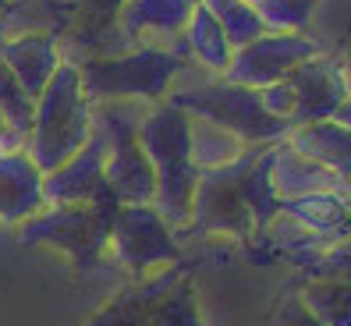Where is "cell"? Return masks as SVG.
I'll list each match as a JSON object with an SVG mask.
<instances>
[{"instance_id": "1", "label": "cell", "mask_w": 351, "mask_h": 326, "mask_svg": "<svg viewBox=\"0 0 351 326\" xmlns=\"http://www.w3.org/2000/svg\"><path fill=\"white\" fill-rule=\"evenodd\" d=\"M189 125L192 117L167 99L149 103L138 121V146L149 156L156 181L153 210L174 234H184V227H189L192 195L199 185V171L192 167L189 156Z\"/></svg>"}, {"instance_id": "2", "label": "cell", "mask_w": 351, "mask_h": 326, "mask_svg": "<svg viewBox=\"0 0 351 326\" xmlns=\"http://www.w3.org/2000/svg\"><path fill=\"white\" fill-rule=\"evenodd\" d=\"M163 99L181 107L189 117H202L210 125L231 131L245 146H277V142L287 138V125H280V121H274L263 110L256 89L206 75L195 64H189L174 78V86L167 89Z\"/></svg>"}, {"instance_id": "3", "label": "cell", "mask_w": 351, "mask_h": 326, "mask_svg": "<svg viewBox=\"0 0 351 326\" xmlns=\"http://www.w3.org/2000/svg\"><path fill=\"white\" fill-rule=\"evenodd\" d=\"M89 131H93V103L82 92L78 68L60 60L47 89L36 96L25 153L39 174H50L86 146Z\"/></svg>"}, {"instance_id": "4", "label": "cell", "mask_w": 351, "mask_h": 326, "mask_svg": "<svg viewBox=\"0 0 351 326\" xmlns=\"http://www.w3.org/2000/svg\"><path fill=\"white\" fill-rule=\"evenodd\" d=\"M192 64L184 39L174 50H125L117 57L78 60V82L89 103L99 99H132V103H160L174 78Z\"/></svg>"}, {"instance_id": "5", "label": "cell", "mask_w": 351, "mask_h": 326, "mask_svg": "<svg viewBox=\"0 0 351 326\" xmlns=\"http://www.w3.org/2000/svg\"><path fill=\"white\" fill-rule=\"evenodd\" d=\"M149 103H132V99H99L93 103V128H99L107 163H103V181L121 206H153L156 181L149 156L138 146V121Z\"/></svg>"}, {"instance_id": "6", "label": "cell", "mask_w": 351, "mask_h": 326, "mask_svg": "<svg viewBox=\"0 0 351 326\" xmlns=\"http://www.w3.org/2000/svg\"><path fill=\"white\" fill-rule=\"evenodd\" d=\"M121 202L103 192L96 202L86 206H47L18 227V241L29 249H53L60 252L75 270H93L107 252L110 220Z\"/></svg>"}, {"instance_id": "7", "label": "cell", "mask_w": 351, "mask_h": 326, "mask_svg": "<svg viewBox=\"0 0 351 326\" xmlns=\"http://www.w3.org/2000/svg\"><path fill=\"white\" fill-rule=\"evenodd\" d=\"M107 252H114L117 266L132 277H146L181 262L178 234L160 220L153 206H117L110 220Z\"/></svg>"}, {"instance_id": "8", "label": "cell", "mask_w": 351, "mask_h": 326, "mask_svg": "<svg viewBox=\"0 0 351 326\" xmlns=\"http://www.w3.org/2000/svg\"><path fill=\"white\" fill-rule=\"evenodd\" d=\"M249 149H245V156H249ZM245 156L234 160L231 167H223V171L199 174V185H195V195H192V216H189L184 234H223V238H238V241L256 238L252 213H249V206H245V199L238 195V185H234Z\"/></svg>"}, {"instance_id": "9", "label": "cell", "mask_w": 351, "mask_h": 326, "mask_svg": "<svg viewBox=\"0 0 351 326\" xmlns=\"http://www.w3.org/2000/svg\"><path fill=\"white\" fill-rule=\"evenodd\" d=\"M319 50L316 39H308L305 32L302 36H284V32H263L256 43L241 47L231 53V64H227L223 78L234 82V86H245V89H266V86H277L291 75L298 64L313 60Z\"/></svg>"}, {"instance_id": "10", "label": "cell", "mask_w": 351, "mask_h": 326, "mask_svg": "<svg viewBox=\"0 0 351 326\" xmlns=\"http://www.w3.org/2000/svg\"><path fill=\"white\" fill-rule=\"evenodd\" d=\"M199 0H125L114 25L128 50H174Z\"/></svg>"}, {"instance_id": "11", "label": "cell", "mask_w": 351, "mask_h": 326, "mask_svg": "<svg viewBox=\"0 0 351 326\" xmlns=\"http://www.w3.org/2000/svg\"><path fill=\"white\" fill-rule=\"evenodd\" d=\"M284 82L295 92L291 128L316 125V121H334V114L348 99V64L330 53H316L313 60L298 64Z\"/></svg>"}, {"instance_id": "12", "label": "cell", "mask_w": 351, "mask_h": 326, "mask_svg": "<svg viewBox=\"0 0 351 326\" xmlns=\"http://www.w3.org/2000/svg\"><path fill=\"white\" fill-rule=\"evenodd\" d=\"M103 163H107V146H103L99 128H93L89 142L68 163L43 174V202L47 206H86V202H96L103 192H110L107 181H103Z\"/></svg>"}, {"instance_id": "13", "label": "cell", "mask_w": 351, "mask_h": 326, "mask_svg": "<svg viewBox=\"0 0 351 326\" xmlns=\"http://www.w3.org/2000/svg\"><path fill=\"white\" fill-rule=\"evenodd\" d=\"M181 277H189L184 262H174V266H163V270L146 273V277H135L128 288L117 291L86 326H146L149 316L156 312V305L178 288Z\"/></svg>"}, {"instance_id": "14", "label": "cell", "mask_w": 351, "mask_h": 326, "mask_svg": "<svg viewBox=\"0 0 351 326\" xmlns=\"http://www.w3.org/2000/svg\"><path fill=\"white\" fill-rule=\"evenodd\" d=\"M43 174L25 149H0V227H22L43 213Z\"/></svg>"}, {"instance_id": "15", "label": "cell", "mask_w": 351, "mask_h": 326, "mask_svg": "<svg viewBox=\"0 0 351 326\" xmlns=\"http://www.w3.org/2000/svg\"><path fill=\"white\" fill-rule=\"evenodd\" d=\"M0 60H4V68L18 78V86L36 103V96L47 89V82L53 78V71L60 64L57 36H47V32L8 36V39H0Z\"/></svg>"}, {"instance_id": "16", "label": "cell", "mask_w": 351, "mask_h": 326, "mask_svg": "<svg viewBox=\"0 0 351 326\" xmlns=\"http://www.w3.org/2000/svg\"><path fill=\"white\" fill-rule=\"evenodd\" d=\"M270 185H274V195L280 202L287 199H302V195H319V192H330V195H351V185L344 177L330 174L319 163L298 156L295 149H287L284 142L274 146V163H270Z\"/></svg>"}, {"instance_id": "17", "label": "cell", "mask_w": 351, "mask_h": 326, "mask_svg": "<svg viewBox=\"0 0 351 326\" xmlns=\"http://www.w3.org/2000/svg\"><path fill=\"white\" fill-rule=\"evenodd\" d=\"M284 146L305 160L319 163V167H326L330 174L344 177L351 185V131L337 125V121H316V125L291 128Z\"/></svg>"}, {"instance_id": "18", "label": "cell", "mask_w": 351, "mask_h": 326, "mask_svg": "<svg viewBox=\"0 0 351 326\" xmlns=\"http://www.w3.org/2000/svg\"><path fill=\"white\" fill-rule=\"evenodd\" d=\"M184 47H189V57H192V64L206 75H217L223 78L227 64H231V43L223 39L220 25L210 18V11H206L202 4H195L192 18H189V25H184Z\"/></svg>"}, {"instance_id": "19", "label": "cell", "mask_w": 351, "mask_h": 326, "mask_svg": "<svg viewBox=\"0 0 351 326\" xmlns=\"http://www.w3.org/2000/svg\"><path fill=\"white\" fill-rule=\"evenodd\" d=\"M245 142L234 138L231 131H223L217 125H210V121L202 117H192L189 125V156H192V167L199 174H210V171H223L231 167L234 160L245 156Z\"/></svg>"}, {"instance_id": "20", "label": "cell", "mask_w": 351, "mask_h": 326, "mask_svg": "<svg viewBox=\"0 0 351 326\" xmlns=\"http://www.w3.org/2000/svg\"><path fill=\"white\" fill-rule=\"evenodd\" d=\"M298 298L323 326H351V284L348 280H305Z\"/></svg>"}, {"instance_id": "21", "label": "cell", "mask_w": 351, "mask_h": 326, "mask_svg": "<svg viewBox=\"0 0 351 326\" xmlns=\"http://www.w3.org/2000/svg\"><path fill=\"white\" fill-rule=\"evenodd\" d=\"M284 259L295 270H302L305 280H348L351 284V238L319 244V249H302Z\"/></svg>"}, {"instance_id": "22", "label": "cell", "mask_w": 351, "mask_h": 326, "mask_svg": "<svg viewBox=\"0 0 351 326\" xmlns=\"http://www.w3.org/2000/svg\"><path fill=\"white\" fill-rule=\"evenodd\" d=\"M199 4L210 11V18L220 25V32H223L227 43H231V50H241V47L256 43V39L266 32L256 8L245 4V0H199Z\"/></svg>"}, {"instance_id": "23", "label": "cell", "mask_w": 351, "mask_h": 326, "mask_svg": "<svg viewBox=\"0 0 351 326\" xmlns=\"http://www.w3.org/2000/svg\"><path fill=\"white\" fill-rule=\"evenodd\" d=\"M32 110H36V103L29 99V92L18 86V78L4 68V60H0V121H4V128H8L18 142L29 138Z\"/></svg>"}, {"instance_id": "24", "label": "cell", "mask_w": 351, "mask_h": 326, "mask_svg": "<svg viewBox=\"0 0 351 326\" xmlns=\"http://www.w3.org/2000/svg\"><path fill=\"white\" fill-rule=\"evenodd\" d=\"M316 0H263L256 8L259 22L266 32H284V36H302L313 22Z\"/></svg>"}, {"instance_id": "25", "label": "cell", "mask_w": 351, "mask_h": 326, "mask_svg": "<svg viewBox=\"0 0 351 326\" xmlns=\"http://www.w3.org/2000/svg\"><path fill=\"white\" fill-rule=\"evenodd\" d=\"M146 326H206L199 316V298L192 288V277L178 280V288L156 305V312L149 316Z\"/></svg>"}, {"instance_id": "26", "label": "cell", "mask_w": 351, "mask_h": 326, "mask_svg": "<svg viewBox=\"0 0 351 326\" xmlns=\"http://www.w3.org/2000/svg\"><path fill=\"white\" fill-rule=\"evenodd\" d=\"M270 326H323V323H319V319H316V316L302 305L298 291H287V294L277 301Z\"/></svg>"}, {"instance_id": "27", "label": "cell", "mask_w": 351, "mask_h": 326, "mask_svg": "<svg viewBox=\"0 0 351 326\" xmlns=\"http://www.w3.org/2000/svg\"><path fill=\"white\" fill-rule=\"evenodd\" d=\"M334 121H337V125H344V128L351 131V64H348V99L341 103V110L334 114Z\"/></svg>"}, {"instance_id": "28", "label": "cell", "mask_w": 351, "mask_h": 326, "mask_svg": "<svg viewBox=\"0 0 351 326\" xmlns=\"http://www.w3.org/2000/svg\"><path fill=\"white\" fill-rule=\"evenodd\" d=\"M0 149H25V142H18L14 135H0Z\"/></svg>"}, {"instance_id": "29", "label": "cell", "mask_w": 351, "mask_h": 326, "mask_svg": "<svg viewBox=\"0 0 351 326\" xmlns=\"http://www.w3.org/2000/svg\"><path fill=\"white\" fill-rule=\"evenodd\" d=\"M8 8H11V0H0V14H4Z\"/></svg>"}, {"instance_id": "30", "label": "cell", "mask_w": 351, "mask_h": 326, "mask_svg": "<svg viewBox=\"0 0 351 326\" xmlns=\"http://www.w3.org/2000/svg\"><path fill=\"white\" fill-rule=\"evenodd\" d=\"M245 4H252V8H259V4H263V0H245Z\"/></svg>"}, {"instance_id": "31", "label": "cell", "mask_w": 351, "mask_h": 326, "mask_svg": "<svg viewBox=\"0 0 351 326\" xmlns=\"http://www.w3.org/2000/svg\"><path fill=\"white\" fill-rule=\"evenodd\" d=\"M0 135H11V131H8V128H4V121H0Z\"/></svg>"}, {"instance_id": "32", "label": "cell", "mask_w": 351, "mask_h": 326, "mask_svg": "<svg viewBox=\"0 0 351 326\" xmlns=\"http://www.w3.org/2000/svg\"><path fill=\"white\" fill-rule=\"evenodd\" d=\"M68 4H75V0H68Z\"/></svg>"}, {"instance_id": "33", "label": "cell", "mask_w": 351, "mask_h": 326, "mask_svg": "<svg viewBox=\"0 0 351 326\" xmlns=\"http://www.w3.org/2000/svg\"><path fill=\"white\" fill-rule=\"evenodd\" d=\"M348 199H351V195H348Z\"/></svg>"}]
</instances>
